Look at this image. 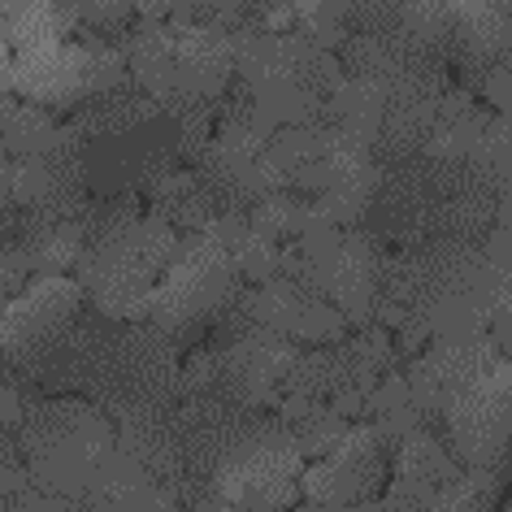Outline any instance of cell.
<instances>
[{"mask_svg":"<svg viewBox=\"0 0 512 512\" xmlns=\"http://www.w3.org/2000/svg\"><path fill=\"white\" fill-rule=\"evenodd\" d=\"M126 70L139 92H148L165 113L217 109L235 79V44L226 31L196 22H139L122 40Z\"/></svg>","mask_w":512,"mask_h":512,"instance_id":"6da1fadb","label":"cell"},{"mask_svg":"<svg viewBox=\"0 0 512 512\" xmlns=\"http://www.w3.org/2000/svg\"><path fill=\"white\" fill-rule=\"evenodd\" d=\"M235 44V74L252 87L256 109L274 126H326L330 96L343 83L339 53H326L300 31H239Z\"/></svg>","mask_w":512,"mask_h":512,"instance_id":"7a4b0ae2","label":"cell"},{"mask_svg":"<svg viewBox=\"0 0 512 512\" xmlns=\"http://www.w3.org/2000/svg\"><path fill=\"white\" fill-rule=\"evenodd\" d=\"M18 439L22 456H27V478L40 491L66 495L83 508L87 486L118 447V426L83 395L44 391L22 417Z\"/></svg>","mask_w":512,"mask_h":512,"instance_id":"3957f363","label":"cell"},{"mask_svg":"<svg viewBox=\"0 0 512 512\" xmlns=\"http://www.w3.org/2000/svg\"><path fill=\"white\" fill-rule=\"evenodd\" d=\"M174 248L178 230L152 213H139L126 226L83 243L70 274L87 291L92 309L105 317H122V322H148V291L157 287Z\"/></svg>","mask_w":512,"mask_h":512,"instance_id":"277c9868","label":"cell"},{"mask_svg":"<svg viewBox=\"0 0 512 512\" xmlns=\"http://www.w3.org/2000/svg\"><path fill=\"white\" fill-rule=\"evenodd\" d=\"M243 287L248 283L226 243H217L209 230H187L178 235V248L157 287L148 291V322L161 326L178 348H196L217 317L239 300Z\"/></svg>","mask_w":512,"mask_h":512,"instance_id":"5b68a950","label":"cell"},{"mask_svg":"<svg viewBox=\"0 0 512 512\" xmlns=\"http://www.w3.org/2000/svg\"><path fill=\"white\" fill-rule=\"evenodd\" d=\"M131 83L126 53L96 31H74L70 40L31 48L14 57V92L44 109H79L83 100Z\"/></svg>","mask_w":512,"mask_h":512,"instance_id":"8992f818","label":"cell"},{"mask_svg":"<svg viewBox=\"0 0 512 512\" xmlns=\"http://www.w3.org/2000/svg\"><path fill=\"white\" fill-rule=\"evenodd\" d=\"M443 439L460 465L499 469L512 447V356L495 352L443 395Z\"/></svg>","mask_w":512,"mask_h":512,"instance_id":"52a82bcc","label":"cell"},{"mask_svg":"<svg viewBox=\"0 0 512 512\" xmlns=\"http://www.w3.org/2000/svg\"><path fill=\"white\" fill-rule=\"evenodd\" d=\"M300 473L304 452L291 439V430L270 413L248 434V443L213 473V491L222 508H252V512H278L300 499Z\"/></svg>","mask_w":512,"mask_h":512,"instance_id":"ba28073f","label":"cell"},{"mask_svg":"<svg viewBox=\"0 0 512 512\" xmlns=\"http://www.w3.org/2000/svg\"><path fill=\"white\" fill-rule=\"evenodd\" d=\"M391 447L374 421H348L339 443L300 473V495L309 508H374V495L387 486Z\"/></svg>","mask_w":512,"mask_h":512,"instance_id":"9c48e42d","label":"cell"},{"mask_svg":"<svg viewBox=\"0 0 512 512\" xmlns=\"http://www.w3.org/2000/svg\"><path fill=\"white\" fill-rule=\"evenodd\" d=\"M174 165H183L178 161V126L170 113H161L126 135L87 144V191L92 196H118V191L144 196Z\"/></svg>","mask_w":512,"mask_h":512,"instance_id":"30bf717a","label":"cell"},{"mask_svg":"<svg viewBox=\"0 0 512 512\" xmlns=\"http://www.w3.org/2000/svg\"><path fill=\"white\" fill-rule=\"evenodd\" d=\"M83 304L87 291L74 283V274H31V283L18 296H9L5 313H0V348H5L9 365H27Z\"/></svg>","mask_w":512,"mask_h":512,"instance_id":"8fae6325","label":"cell"},{"mask_svg":"<svg viewBox=\"0 0 512 512\" xmlns=\"http://www.w3.org/2000/svg\"><path fill=\"white\" fill-rule=\"evenodd\" d=\"M9 191L27 213L40 217H79L87 204V144L70 126H61V139L40 157H18L9 174Z\"/></svg>","mask_w":512,"mask_h":512,"instance_id":"7c38bea8","label":"cell"},{"mask_svg":"<svg viewBox=\"0 0 512 512\" xmlns=\"http://www.w3.org/2000/svg\"><path fill=\"white\" fill-rule=\"evenodd\" d=\"M213 348H217V365H222V391L261 408L278 404L287 369L300 356L296 339L278 335L274 326H261V322H243L235 335L213 343Z\"/></svg>","mask_w":512,"mask_h":512,"instance_id":"4fadbf2b","label":"cell"},{"mask_svg":"<svg viewBox=\"0 0 512 512\" xmlns=\"http://www.w3.org/2000/svg\"><path fill=\"white\" fill-rule=\"evenodd\" d=\"M248 313H252V322L274 326L278 335L296 339L300 348H309V343H335L348 335V317L304 274H274L265 283H252Z\"/></svg>","mask_w":512,"mask_h":512,"instance_id":"5bb4252c","label":"cell"},{"mask_svg":"<svg viewBox=\"0 0 512 512\" xmlns=\"http://www.w3.org/2000/svg\"><path fill=\"white\" fill-rule=\"evenodd\" d=\"M391 460H395V478H387V486H382L387 499L382 504L374 499V508H439L443 486L465 469L443 434H434L430 426L408 430L391 447Z\"/></svg>","mask_w":512,"mask_h":512,"instance_id":"9a60e30c","label":"cell"},{"mask_svg":"<svg viewBox=\"0 0 512 512\" xmlns=\"http://www.w3.org/2000/svg\"><path fill=\"white\" fill-rule=\"evenodd\" d=\"M113 426H118V447L148 469V478L157 482L174 504L178 486L187 478H196V473L187 469V456H183V443H178L170 408H135V413H122Z\"/></svg>","mask_w":512,"mask_h":512,"instance_id":"2e32d148","label":"cell"},{"mask_svg":"<svg viewBox=\"0 0 512 512\" xmlns=\"http://www.w3.org/2000/svg\"><path fill=\"white\" fill-rule=\"evenodd\" d=\"M486 122H491V105H486L482 96L465 92V87H447L439 96L434 126H430L421 152L439 157V161H473V152H478L482 135H486Z\"/></svg>","mask_w":512,"mask_h":512,"instance_id":"e0dca14e","label":"cell"},{"mask_svg":"<svg viewBox=\"0 0 512 512\" xmlns=\"http://www.w3.org/2000/svg\"><path fill=\"white\" fill-rule=\"evenodd\" d=\"M161 113L165 109L148 92H139L135 83H122V87H113V92H100L92 100H83L70 118V131L79 135L83 144H96V139H113V135L135 131V126L161 118Z\"/></svg>","mask_w":512,"mask_h":512,"instance_id":"ac0fdd59","label":"cell"},{"mask_svg":"<svg viewBox=\"0 0 512 512\" xmlns=\"http://www.w3.org/2000/svg\"><path fill=\"white\" fill-rule=\"evenodd\" d=\"M83 508H174L170 495L148 478V469L131 460L122 447H113V456L100 465L83 495Z\"/></svg>","mask_w":512,"mask_h":512,"instance_id":"d6986e66","label":"cell"},{"mask_svg":"<svg viewBox=\"0 0 512 512\" xmlns=\"http://www.w3.org/2000/svg\"><path fill=\"white\" fill-rule=\"evenodd\" d=\"M79 27L83 18L74 0H5V35L14 44V57L57 40H70Z\"/></svg>","mask_w":512,"mask_h":512,"instance_id":"ffe728a7","label":"cell"},{"mask_svg":"<svg viewBox=\"0 0 512 512\" xmlns=\"http://www.w3.org/2000/svg\"><path fill=\"white\" fill-rule=\"evenodd\" d=\"M144 196L152 204V217H161V222L174 226L178 235H187V230H204L217 217L209 191H204V183L196 178L191 165H174V170L161 174Z\"/></svg>","mask_w":512,"mask_h":512,"instance_id":"44dd1931","label":"cell"},{"mask_svg":"<svg viewBox=\"0 0 512 512\" xmlns=\"http://www.w3.org/2000/svg\"><path fill=\"white\" fill-rule=\"evenodd\" d=\"M356 382L352 361L343 339L335 343H309V352L300 348V356L291 361L287 378H283V395H304V400H330L339 387ZM369 391V387H365Z\"/></svg>","mask_w":512,"mask_h":512,"instance_id":"7402d4cb","label":"cell"},{"mask_svg":"<svg viewBox=\"0 0 512 512\" xmlns=\"http://www.w3.org/2000/svg\"><path fill=\"white\" fill-rule=\"evenodd\" d=\"M135 9L148 22H196V27H213L226 35L261 27L248 0H135Z\"/></svg>","mask_w":512,"mask_h":512,"instance_id":"603a6c76","label":"cell"},{"mask_svg":"<svg viewBox=\"0 0 512 512\" xmlns=\"http://www.w3.org/2000/svg\"><path fill=\"white\" fill-rule=\"evenodd\" d=\"M274 413H278V421H283V426L291 430V439L300 443L304 460H309V456H313V460H317V456H326L330 447L339 443V434L348 430V417H339L326 400H304V395H278Z\"/></svg>","mask_w":512,"mask_h":512,"instance_id":"cb8c5ba5","label":"cell"},{"mask_svg":"<svg viewBox=\"0 0 512 512\" xmlns=\"http://www.w3.org/2000/svg\"><path fill=\"white\" fill-rule=\"evenodd\" d=\"M61 139V126L53 122V109L31 105V100H14V109L0 122V148L14 157H40Z\"/></svg>","mask_w":512,"mask_h":512,"instance_id":"d4e9b609","label":"cell"},{"mask_svg":"<svg viewBox=\"0 0 512 512\" xmlns=\"http://www.w3.org/2000/svg\"><path fill=\"white\" fill-rule=\"evenodd\" d=\"M79 5V18H83V31H96L105 35L109 44L126 40V27H131V9L135 0H74Z\"/></svg>","mask_w":512,"mask_h":512,"instance_id":"484cf974","label":"cell"},{"mask_svg":"<svg viewBox=\"0 0 512 512\" xmlns=\"http://www.w3.org/2000/svg\"><path fill=\"white\" fill-rule=\"evenodd\" d=\"M473 161L486 165V170H495L499 178H512V113H491Z\"/></svg>","mask_w":512,"mask_h":512,"instance_id":"4316f807","label":"cell"},{"mask_svg":"<svg viewBox=\"0 0 512 512\" xmlns=\"http://www.w3.org/2000/svg\"><path fill=\"white\" fill-rule=\"evenodd\" d=\"M31 252H27V243L22 239H9V243H0V296H18L22 287L31 283Z\"/></svg>","mask_w":512,"mask_h":512,"instance_id":"83f0119b","label":"cell"},{"mask_svg":"<svg viewBox=\"0 0 512 512\" xmlns=\"http://www.w3.org/2000/svg\"><path fill=\"white\" fill-rule=\"evenodd\" d=\"M478 96L486 100V105H491V113H512V57L495 61V66L486 70Z\"/></svg>","mask_w":512,"mask_h":512,"instance_id":"f1b7e54d","label":"cell"},{"mask_svg":"<svg viewBox=\"0 0 512 512\" xmlns=\"http://www.w3.org/2000/svg\"><path fill=\"white\" fill-rule=\"evenodd\" d=\"M27 482H31L27 469H22V465H9V460H0V508H9V499H14Z\"/></svg>","mask_w":512,"mask_h":512,"instance_id":"f546056e","label":"cell"},{"mask_svg":"<svg viewBox=\"0 0 512 512\" xmlns=\"http://www.w3.org/2000/svg\"><path fill=\"white\" fill-rule=\"evenodd\" d=\"M14 100H18V96H14V92H9V87H0V122H5V113H9V109H14Z\"/></svg>","mask_w":512,"mask_h":512,"instance_id":"4dcf8cb0","label":"cell"},{"mask_svg":"<svg viewBox=\"0 0 512 512\" xmlns=\"http://www.w3.org/2000/svg\"><path fill=\"white\" fill-rule=\"evenodd\" d=\"M9 374H14V365H9V356H5V348H0V382H5Z\"/></svg>","mask_w":512,"mask_h":512,"instance_id":"1f68e13d","label":"cell"},{"mask_svg":"<svg viewBox=\"0 0 512 512\" xmlns=\"http://www.w3.org/2000/svg\"><path fill=\"white\" fill-rule=\"evenodd\" d=\"M0 313H5V296H0Z\"/></svg>","mask_w":512,"mask_h":512,"instance_id":"d6a6232c","label":"cell"}]
</instances>
